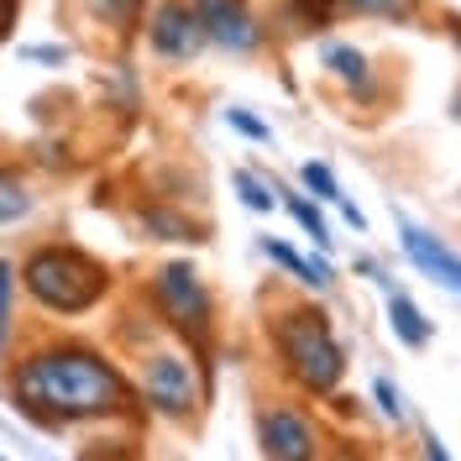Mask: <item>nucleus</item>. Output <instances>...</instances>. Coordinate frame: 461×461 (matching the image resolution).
Segmentation results:
<instances>
[{
	"label": "nucleus",
	"mask_w": 461,
	"mask_h": 461,
	"mask_svg": "<svg viewBox=\"0 0 461 461\" xmlns=\"http://www.w3.org/2000/svg\"><path fill=\"white\" fill-rule=\"evenodd\" d=\"M32 215V189L22 184V173L0 168V226H16Z\"/></svg>",
	"instance_id": "16"
},
{
	"label": "nucleus",
	"mask_w": 461,
	"mask_h": 461,
	"mask_svg": "<svg viewBox=\"0 0 461 461\" xmlns=\"http://www.w3.org/2000/svg\"><path fill=\"white\" fill-rule=\"evenodd\" d=\"M152 310L163 315L173 336H184L189 351L200 357L204 367H210V336H215V299H210V284L200 278V267L189 258H173L163 262L158 273H152Z\"/></svg>",
	"instance_id": "4"
},
{
	"label": "nucleus",
	"mask_w": 461,
	"mask_h": 461,
	"mask_svg": "<svg viewBox=\"0 0 461 461\" xmlns=\"http://www.w3.org/2000/svg\"><path fill=\"white\" fill-rule=\"evenodd\" d=\"M11 294H16V278H11V262L0 258V346H5V330H11Z\"/></svg>",
	"instance_id": "23"
},
{
	"label": "nucleus",
	"mask_w": 461,
	"mask_h": 461,
	"mask_svg": "<svg viewBox=\"0 0 461 461\" xmlns=\"http://www.w3.org/2000/svg\"><path fill=\"white\" fill-rule=\"evenodd\" d=\"M267 341L278 351V367L288 373L294 388L315 393V399H330L346 377V351L330 330V320L320 304L299 299V304H284L267 315Z\"/></svg>",
	"instance_id": "2"
},
{
	"label": "nucleus",
	"mask_w": 461,
	"mask_h": 461,
	"mask_svg": "<svg viewBox=\"0 0 461 461\" xmlns=\"http://www.w3.org/2000/svg\"><path fill=\"white\" fill-rule=\"evenodd\" d=\"M451 111H456V121H461V95H456V100H451Z\"/></svg>",
	"instance_id": "27"
},
{
	"label": "nucleus",
	"mask_w": 461,
	"mask_h": 461,
	"mask_svg": "<svg viewBox=\"0 0 461 461\" xmlns=\"http://www.w3.org/2000/svg\"><path fill=\"white\" fill-rule=\"evenodd\" d=\"M373 399H377V409H383V420H393V425L409 420V403H403V393L393 388V377H373Z\"/></svg>",
	"instance_id": "20"
},
{
	"label": "nucleus",
	"mask_w": 461,
	"mask_h": 461,
	"mask_svg": "<svg viewBox=\"0 0 461 461\" xmlns=\"http://www.w3.org/2000/svg\"><path fill=\"white\" fill-rule=\"evenodd\" d=\"M288 5H294V11H299V22H304V27H330V16H336V11H341V0H288Z\"/></svg>",
	"instance_id": "21"
},
{
	"label": "nucleus",
	"mask_w": 461,
	"mask_h": 461,
	"mask_svg": "<svg viewBox=\"0 0 461 461\" xmlns=\"http://www.w3.org/2000/svg\"><path fill=\"white\" fill-rule=\"evenodd\" d=\"M16 5H22V0H0V42L11 37V22H16Z\"/></svg>",
	"instance_id": "25"
},
{
	"label": "nucleus",
	"mask_w": 461,
	"mask_h": 461,
	"mask_svg": "<svg viewBox=\"0 0 461 461\" xmlns=\"http://www.w3.org/2000/svg\"><path fill=\"white\" fill-rule=\"evenodd\" d=\"M420 446H425V461H451V451H446V440H440L435 430H425V435H420Z\"/></svg>",
	"instance_id": "24"
},
{
	"label": "nucleus",
	"mask_w": 461,
	"mask_h": 461,
	"mask_svg": "<svg viewBox=\"0 0 461 461\" xmlns=\"http://www.w3.org/2000/svg\"><path fill=\"white\" fill-rule=\"evenodd\" d=\"M194 11H200V27H204V37H210V48H221V53H230V58L262 53L267 27H262V16H258L252 0H194Z\"/></svg>",
	"instance_id": "8"
},
{
	"label": "nucleus",
	"mask_w": 461,
	"mask_h": 461,
	"mask_svg": "<svg viewBox=\"0 0 461 461\" xmlns=\"http://www.w3.org/2000/svg\"><path fill=\"white\" fill-rule=\"evenodd\" d=\"M226 126H230V131H241V137H252V142H273L267 121H258V115L241 111V105H230V111H226Z\"/></svg>",
	"instance_id": "22"
},
{
	"label": "nucleus",
	"mask_w": 461,
	"mask_h": 461,
	"mask_svg": "<svg viewBox=\"0 0 461 461\" xmlns=\"http://www.w3.org/2000/svg\"><path fill=\"white\" fill-rule=\"evenodd\" d=\"M22 284L27 294L53 310V315H85L95 310L105 294H111V273L105 262H95L85 247H68V241H48L22 262Z\"/></svg>",
	"instance_id": "3"
},
{
	"label": "nucleus",
	"mask_w": 461,
	"mask_h": 461,
	"mask_svg": "<svg viewBox=\"0 0 461 461\" xmlns=\"http://www.w3.org/2000/svg\"><path fill=\"white\" fill-rule=\"evenodd\" d=\"M320 68L336 79V85H346L351 95H373V58L362 53L357 42H325L320 48Z\"/></svg>",
	"instance_id": "10"
},
{
	"label": "nucleus",
	"mask_w": 461,
	"mask_h": 461,
	"mask_svg": "<svg viewBox=\"0 0 461 461\" xmlns=\"http://www.w3.org/2000/svg\"><path fill=\"white\" fill-rule=\"evenodd\" d=\"M262 258H273L284 273H294L304 288H315V294H325V288L336 284V273H330V262L325 258H299L288 241H278V236H262Z\"/></svg>",
	"instance_id": "13"
},
{
	"label": "nucleus",
	"mask_w": 461,
	"mask_h": 461,
	"mask_svg": "<svg viewBox=\"0 0 461 461\" xmlns=\"http://www.w3.org/2000/svg\"><path fill=\"white\" fill-rule=\"evenodd\" d=\"M258 451L262 461H320V425L299 403H262Z\"/></svg>",
	"instance_id": "6"
},
{
	"label": "nucleus",
	"mask_w": 461,
	"mask_h": 461,
	"mask_svg": "<svg viewBox=\"0 0 461 461\" xmlns=\"http://www.w3.org/2000/svg\"><path fill=\"white\" fill-rule=\"evenodd\" d=\"M236 189H241V204H247L252 215H267V210L278 204V184H262L252 168H236Z\"/></svg>",
	"instance_id": "19"
},
{
	"label": "nucleus",
	"mask_w": 461,
	"mask_h": 461,
	"mask_svg": "<svg viewBox=\"0 0 461 461\" xmlns=\"http://www.w3.org/2000/svg\"><path fill=\"white\" fill-rule=\"evenodd\" d=\"M336 210H341V215H346V226L367 230V215H362V210H357V204H351V200H341V204H336Z\"/></svg>",
	"instance_id": "26"
},
{
	"label": "nucleus",
	"mask_w": 461,
	"mask_h": 461,
	"mask_svg": "<svg viewBox=\"0 0 461 461\" xmlns=\"http://www.w3.org/2000/svg\"><path fill=\"white\" fill-rule=\"evenodd\" d=\"M142 5L147 0H85V11L95 22H105L115 32H137L142 27Z\"/></svg>",
	"instance_id": "15"
},
{
	"label": "nucleus",
	"mask_w": 461,
	"mask_h": 461,
	"mask_svg": "<svg viewBox=\"0 0 461 461\" xmlns=\"http://www.w3.org/2000/svg\"><path fill=\"white\" fill-rule=\"evenodd\" d=\"M11 399L42 425H85V420L131 414V383L95 346L53 341L16 367Z\"/></svg>",
	"instance_id": "1"
},
{
	"label": "nucleus",
	"mask_w": 461,
	"mask_h": 461,
	"mask_svg": "<svg viewBox=\"0 0 461 461\" xmlns=\"http://www.w3.org/2000/svg\"><path fill=\"white\" fill-rule=\"evenodd\" d=\"M284 210L294 215V221H299V226H304V236L315 241L320 252H330V226H325V215L315 210V200H310V194H288Z\"/></svg>",
	"instance_id": "17"
},
{
	"label": "nucleus",
	"mask_w": 461,
	"mask_h": 461,
	"mask_svg": "<svg viewBox=\"0 0 461 461\" xmlns=\"http://www.w3.org/2000/svg\"><path fill=\"white\" fill-rule=\"evenodd\" d=\"M204 388H200V367L184 357V351H142V403L158 414V420H173V425H184V420H194V409H200Z\"/></svg>",
	"instance_id": "5"
},
{
	"label": "nucleus",
	"mask_w": 461,
	"mask_h": 461,
	"mask_svg": "<svg viewBox=\"0 0 461 461\" xmlns=\"http://www.w3.org/2000/svg\"><path fill=\"white\" fill-rule=\"evenodd\" d=\"M137 226H142L147 241H173V247H194V241H204V226L200 221H189L184 210H173V204H142L137 210Z\"/></svg>",
	"instance_id": "11"
},
{
	"label": "nucleus",
	"mask_w": 461,
	"mask_h": 461,
	"mask_svg": "<svg viewBox=\"0 0 461 461\" xmlns=\"http://www.w3.org/2000/svg\"><path fill=\"white\" fill-rule=\"evenodd\" d=\"M346 16H367V22H420L425 0H341Z\"/></svg>",
	"instance_id": "14"
},
{
	"label": "nucleus",
	"mask_w": 461,
	"mask_h": 461,
	"mask_svg": "<svg viewBox=\"0 0 461 461\" xmlns=\"http://www.w3.org/2000/svg\"><path fill=\"white\" fill-rule=\"evenodd\" d=\"M393 226H399L403 258L414 262V267H420L435 288H446V294H456V299H461V252H456V247H446L435 230L414 226V221H409V215H399V210H393Z\"/></svg>",
	"instance_id": "9"
},
{
	"label": "nucleus",
	"mask_w": 461,
	"mask_h": 461,
	"mask_svg": "<svg viewBox=\"0 0 461 461\" xmlns=\"http://www.w3.org/2000/svg\"><path fill=\"white\" fill-rule=\"evenodd\" d=\"M299 184H304V194H315V200H325V204H341L346 200L341 178L330 173V163H320V158H310V163L299 168Z\"/></svg>",
	"instance_id": "18"
},
{
	"label": "nucleus",
	"mask_w": 461,
	"mask_h": 461,
	"mask_svg": "<svg viewBox=\"0 0 461 461\" xmlns=\"http://www.w3.org/2000/svg\"><path fill=\"white\" fill-rule=\"evenodd\" d=\"M147 48L163 58V63H194L210 48L194 0H158L147 11Z\"/></svg>",
	"instance_id": "7"
},
{
	"label": "nucleus",
	"mask_w": 461,
	"mask_h": 461,
	"mask_svg": "<svg viewBox=\"0 0 461 461\" xmlns=\"http://www.w3.org/2000/svg\"><path fill=\"white\" fill-rule=\"evenodd\" d=\"M388 330H393V341L409 346V351H425L435 341V325L425 320V310L403 294V288H388Z\"/></svg>",
	"instance_id": "12"
}]
</instances>
